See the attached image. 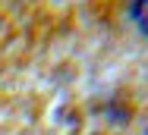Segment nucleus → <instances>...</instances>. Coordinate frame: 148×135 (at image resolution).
I'll list each match as a JSON object with an SVG mask.
<instances>
[{"mask_svg":"<svg viewBox=\"0 0 148 135\" xmlns=\"http://www.w3.org/2000/svg\"><path fill=\"white\" fill-rule=\"evenodd\" d=\"M132 19L142 28V35H148V0H136L132 3Z\"/></svg>","mask_w":148,"mask_h":135,"instance_id":"obj_1","label":"nucleus"}]
</instances>
